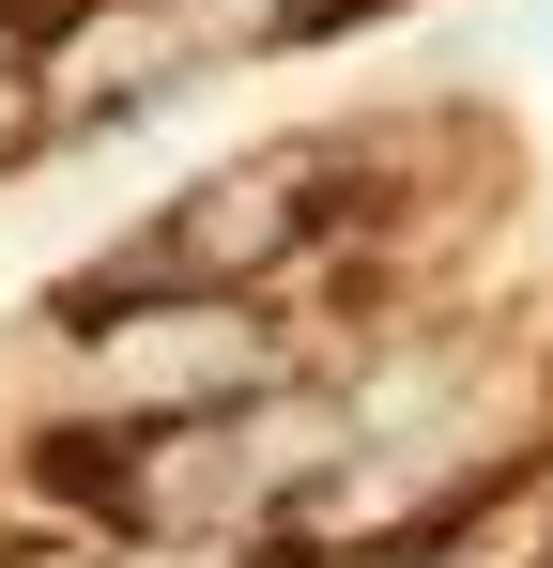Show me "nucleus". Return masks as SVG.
I'll use <instances>...</instances> for the list:
<instances>
[{"label": "nucleus", "mask_w": 553, "mask_h": 568, "mask_svg": "<svg viewBox=\"0 0 553 568\" xmlns=\"http://www.w3.org/2000/svg\"><path fill=\"white\" fill-rule=\"evenodd\" d=\"M354 139H276V154H247V170H215V185H184L170 215H154V246L139 262H108V277H78V307H108V292H262L292 277L308 246H339L354 215Z\"/></svg>", "instance_id": "1"}, {"label": "nucleus", "mask_w": 553, "mask_h": 568, "mask_svg": "<svg viewBox=\"0 0 553 568\" xmlns=\"http://www.w3.org/2000/svg\"><path fill=\"white\" fill-rule=\"evenodd\" d=\"M92 323V399L123 430H184V415H247L276 399V323L262 292H108Z\"/></svg>", "instance_id": "2"}, {"label": "nucleus", "mask_w": 553, "mask_h": 568, "mask_svg": "<svg viewBox=\"0 0 553 568\" xmlns=\"http://www.w3.org/2000/svg\"><path fill=\"white\" fill-rule=\"evenodd\" d=\"M0 16H16V0H0Z\"/></svg>", "instance_id": "3"}]
</instances>
